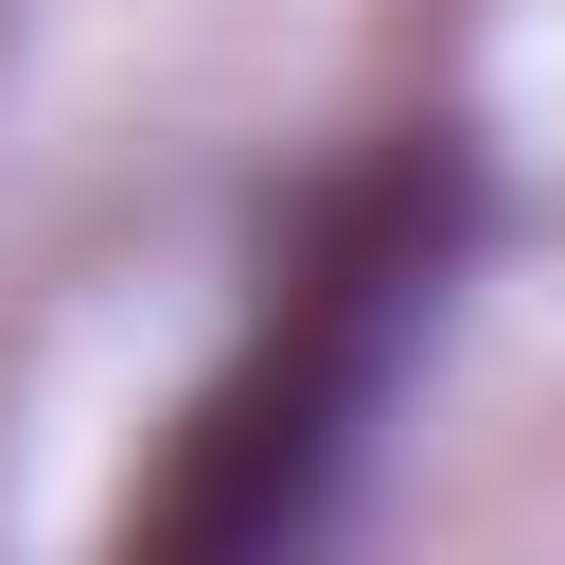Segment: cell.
Returning a JSON list of instances; mask_svg holds the SVG:
<instances>
[{
  "mask_svg": "<svg viewBox=\"0 0 565 565\" xmlns=\"http://www.w3.org/2000/svg\"><path fill=\"white\" fill-rule=\"evenodd\" d=\"M477 141L459 124H388L353 141L282 247H265V300H247V353L194 388L159 494H141V547H300L335 494H353V441L388 406V371L441 335V282L477 265Z\"/></svg>",
  "mask_w": 565,
  "mask_h": 565,
  "instance_id": "cell-1",
  "label": "cell"
}]
</instances>
